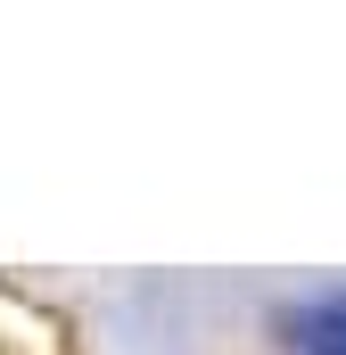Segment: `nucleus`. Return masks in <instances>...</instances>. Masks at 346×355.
I'll use <instances>...</instances> for the list:
<instances>
[{
    "label": "nucleus",
    "mask_w": 346,
    "mask_h": 355,
    "mask_svg": "<svg viewBox=\"0 0 346 355\" xmlns=\"http://www.w3.org/2000/svg\"><path fill=\"white\" fill-rule=\"evenodd\" d=\"M297 355H346V297H313L297 322H289Z\"/></svg>",
    "instance_id": "f257e3e1"
}]
</instances>
